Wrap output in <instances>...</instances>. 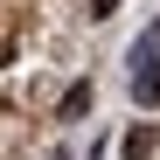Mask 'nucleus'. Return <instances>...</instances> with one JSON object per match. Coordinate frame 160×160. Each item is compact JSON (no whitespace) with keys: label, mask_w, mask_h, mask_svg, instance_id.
<instances>
[{"label":"nucleus","mask_w":160,"mask_h":160,"mask_svg":"<svg viewBox=\"0 0 160 160\" xmlns=\"http://www.w3.org/2000/svg\"><path fill=\"white\" fill-rule=\"evenodd\" d=\"M146 35H153V42H160V14H153V28H146Z\"/></svg>","instance_id":"39448f33"},{"label":"nucleus","mask_w":160,"mask_h":160,"mask_svg":"<svg viewBox=\"0 0 160 160\" xmlns=\"http://www.w3.org/2000/svg\"><path fill=\"white\" fill-rule=\"evenodd\" d=\"M56 112H63V118H84V112H91V84H84V77L63 91V104H56Z\"/></svg>","instance_id":"7ed1b4c3"},{"label":"nucleus","mask_w":160,"mask_h":160,"mask_svg":"<svg viewBox=\"0 0 160 160\" xmlns=\"http://www.w3.org/2000/svg\"><path fill=\"white\" fill-rule=\"evenodd\" d=\"M132 104L160 112V56H153V63H132Z\"/></svg>","instance_id":"f257e3e1"},{"label":"nucleus","mask_w":160,"mask_h":160,"mask_svg":"<svg viewBox=\"0 0 160 160\" xmlns=\"http://www.w3.org/2000/svg\"><path fill=\"white\" fill-rule=\"evenodd\" d=\"M153 153H160V132L153 125H132L125 139H118V160H153Z\"/></svg>","instance_id":"f03ea898"},{"label":"nucleus","mask_w":160,"mask_h":160,"mask_svg":"<svg viewBox=\"0 0 160 160\" xmlns=\"http://www.w3.org/2000/svg\"><path fill=\"white\" fill-rule=\"evenodd\" d=\"M91 14H98V21H112V14H118V0H91Z\"/></svg>","instance_id":"20e7f679"}]
</instances>
